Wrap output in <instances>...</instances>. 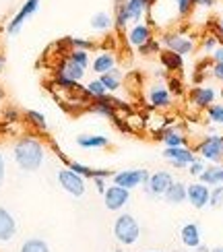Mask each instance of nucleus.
Returning a JSON list of instances; mask_svg holds the SVG:
<instances>
[{"mask_svg": "<svg viewBox=\"0 0 223 252\" xmlns=\"http://www.w3.org/2000/svg\"><path fill=\"white\" fill-rule=\"evenodd\" d=\"M66 41H68V46H70V50H91V48H95V44L91 39H85V37H66Z\"/></svg>", "mask_w": 223, "mask_h": 252, "instance_id": "33", "label": "nucleus"}, {"mask_svg": "<svg viewBox=\"0 0 223 252\" xmlns=\"http://www.w3.org/2000/svg\"><path fill=\"white\" fill-rule=\"evenodd\" d=\"M37 8H39V0H27V2L21 6V10L13 17V21L6 25V31H8V35H17L19 31H21V27H23V23L25 21L33 15V13H37Z\"/></svg>", "mask_w": 223, "mask_h": 252, "instance_id": "13", "label": "nucleus"}, {"mask_svg": "<svg viewBox=\"0 0 223 252\" xmlns=\"http://www.w3.org/2000/svg\"><path fill=\"white\" fill-rule=\"evenodd\" d=\"M128 201H130V190L120 188L116 184H110L103 192V203L110 211H122V209L128 205Z\"/></svg>", "mask_w": 223, "mask_h": 252, "instance_id": "10", "label": "nucleus"}, {"mask_svg": "<svg viewBox=\"0 0 223 252\" xmlns=\"http://www.w3.org/2000/svg\"><path fill=\"white\" fill-rule=\"evenodd\" d=\"M155 77H157V79H165V81H167V77H169V75H167V70H165V68H159V70H155Z\"/></svg>", "mask_w": 223, "mask_h": 252, "instance_id": "49", "label": "nucleus"}, {"mask_svg": "<svg viewBox=\"0 0 223 252\" xmlns=\"http://www.w3.org/2000/svg\"><path fill=\"white\" fill-rule=\"evenodd\" d=\"M58 184L64 192H68L70 196H83L85 190H87V184H85V178L74 174L70 167H62L58 172Z\"/></svg>", "mask_w": 223, "mask_h": 252, "instance_id": "6", "label": "nucleus"}, {"mask_svg": "<svg viewBox=\"0 0 223 252\" xmlns=\"http://www.w3.org/2000/svg\"><path fill=\"white\" fill-rule=\"evenodd\" d=\"M13 157L23 172H37L46 159V149L35 136H21L13 147Z\"/></svg>", "mask_w": 223, "mask_h": 252, "instance_id": "1", "label": "nucleus"}, {"mask_svg": "<svg viewBox=\"0 0 223 252\" xmlns=\"http://www.w3.org/2000/svg\"><path fill=\"white\" fill-rule=\"evenodd\" d=\"M66 58L70 62H74L77 66L85 68V70H87V66H89V52L87 50H70L66 54Z\"/></svg>", "mask_w": 223, "mask_h": 252, "instance_id": "30", "label": "nucleus"}, {"mask_svg": "<svg viewBox=\"0 0 223 252\" xmlns=\"http://www.w3.org/2000/svg\"><path fill=\"white\" fill-rule=\"evenodd\" d=\"M209 205L213 209H219L223 205V184L213 186L211 188V194H209Z\"/></svg>", "mask_w": 223, "mask_h": 252, "instance_id": "34", "label": "nucleus"}, {"mask_svg": "<svg viewBox=\"0 0 223 252\" xmlns=\"http://www.w3.org/2000/svg\"><path fill=\"white\" fill-rule=\"evenodd\" d=\"M211 75H213V79L223 83V62H213V66H211Z\"/></svg>", "mask_w": 223, "mask_h": 252, "instance_id": "42", "label": "nucleus"}, {"mask_svg": "<svg viewBox=\"0 0 223 252\" xmlns=\"http://www.w3.org/2000/svg\"><path fill=\"white\" fill-rule=\"evenodd\" d=\"M17 234V221L8 209L0 207V242H10Z\"/></svg>", "mask_w": 223, "mask_h": 252, "instance_id": "17", "label": "nucleus"}, {"mask_svg": "<svg viewBox=\"0 0 223 252\" xmlns=\"http://www.w3.org/2000/svg\"><path fill=\"white\" fill-rule=\"evenodd\" d=\"M196 151L205 161L221 163V159H223V136L221 134L205 136V139L196 145Z\"/></svg>", "mask_w": 223, "mask_h": 252, "instance_id": "5", "label": "nucleus"}, {"mask_svg": "<svg viewBox=\"0 0 223 252\" xmlns=\"http://www.w3.org/2000/svg\"><path fill=\"white\" fill-rule=\"evenodd\" d=\"M112 68H116V56L112 52L103 50L93 58V70L99 72V75H105V72H110Z\"/></svg>", "mask_w": 223, "mask_h": 252, "instance_id": "24", "label": "nucleus"}, {"mask_svg": "<svg viewBox=\"0 0 223 252\" xmlns=\"http://www.w3.org/2000/svg\"><path fill=\"white\" fill-rule=\"evenodd\" d=\"M128 44L132 46V48H143L147 41H151L153 39V29L149 27L147 23H136V25H132L130 29H128Z\"/></svg>", "mask_w": 223, "mask_h": 252, "instance_id": "16", "label": "nucleus"}, {"mask_svg": "<svg viewBox=\"0 0 223 252\" xmlns=\"http://www.w3.org/2000/svg\"><path fill=\"white\" fill-rule=\"evenodd\" d=\"M192 252H211V250H209V246H205V244H198L196 248H192Z\"/></svg>", "mask_w": 223, "mask_h": 252, "instance_id": "50", "label": "nucleus"}, {"mask_svg": "<svg viewBox=\"0 0 223 252\" xmlns=\"http://www.w3.org/2000/svg\"><path fill=\"white\" fill-rule=\"evenodd\" d=\"M174 2H176V8H178L180 17H188L190 13H192V8H194L192 0H174Z\"/></svg>", "mask_w": 223, "mask_h": 252, "instance_id": "39", "label": "nucleus"}, {"mask_svg": "<svg viewBox=\"0 0 223 252\" xmlns=\"http://www.w3.org/2000/svg\"><path fill=\"white\" fill-rule=\"evenodd\" d=\"M198 182H203L211 188L223 184V167L221 165H209L207 170L198 176Z\"/></svg>", "mask_w": 223, "mask_h": 252, "instance_id": "25", "label": "nucleus"}, {"mask_svg": "<svg viewBox=\"0 0 223 252\" xmlns=\"http://www.w3.org/2000/svg\"><path fill=\"white\" fill-rule=\"evenodd\" d=\"M186 186L188 184L180 182V180H174L172 186L165 190L163 198H165L169 205H182V203H186Z\"/></svg>", "mask_w": 223, "mask_h": 252, "instance_id": "23", "label": "nucleus"}, {"mask_svg": "<svg viewBox=\"0 0 223 252\" xmlns=\"http://www.w3.org/2000/svg\"><path fill=\"white\" fill-rule=\"evenodd\" d=\"M124 2H126V0H114V4H116V6H120V4H124Z\"/></svg>", "mask_w": 223, "mask_h": 252, "instance_id": "54", "label": "nucleus"}, {"mask_svg": "<svg viewBox=\"0 0 223 252\" xmlns=\"http://www.w3.org/2000/svg\"><path fill=\"white\" fill-rule=\"evenodd\" d=\"M91 27H93V31L105 33V31H110L114 27V17L110 13H105V10H99V13H95L91 17Z\"/></svg>", "mask_w": 223, "mask_h": 252, "instance_id": "26", "label": "nucleus"}, {"mask_svg": "<svg viewBox=\"0 0 223 252\" xmlns=\"http://www.w3.org/2000/svg\"><path fill=\"white\" fill-rule=\"evenodd\" d=\"M147 180H149L147 170H122V172H116L112 176V184L126 188V190H132V188L145 184Z\"/></svg>", "mask_w": 223, "mask_h": 252, "instance_id": "9", "label": "nucleus"}, {"mask_svg": "<svg viewBox=\"0 0 223 252\" xmlns=\"http://www.w3.org/2000/svg\"><path fill=\"white\" fill-rule=\"evenodd\" d=\"M105 87L101 85V81L99 79H93V81H89L87 83V87H85V95H87L89 99H95V97H101V95H105Z\"/></svg>", "mask_w": 223, "mask_h": 252, "instance_id": "32", "label": "nucleus"}, {"mask_svg": "<svg viewBox=\"0 0 223 252\" xmlns=\"http://www.w3.org/2000/svg\"><path fill=\"white\" fill-rule=\"evenodd\" d=\"M209 194H211V188L203 182H192V184L186 186V201L194 209L207 207L209 205Z\"/></svg>", "mask_w": 223, "mask_h": 252, "instance_id": "14", "label": "nucleus"}, {"mask_svg": "<svg viewBox=\"0 0 223 252\" xmlns=\"http://www.w3.org/2000/svg\"><path fill=\"white\" fill-rule=\"evenodd\" d=\"M157 56H159V62H161V66H163L167 72H182V70H184V56L176 54V52L163 48Z\"/></svg>", "mask_w": 223, "mask_h": 252, "instance_id": "18", "label": "nucleus"}, {"mask_svg": "<svg viewBox=\"0 0 223 252\" xmlns=\"http://www.w3.org/2000/svg\"><path fill=\"white\" fill-rule=\"evenodd\" d=\"M165 87H167V91H169V93H172V97H174V95H176V97H182L184 93H186L182 79H180V77H176V75H169V77H167Z\"/></svg>", "mask_w": 223, "mask_h": 252, "instance_id": "31", "label": "nucleus"}, {"mask_svg": "<svg viewBox=\"0 0 223 252\" xmlns=\"http://www.w3.org/2000/svg\"><path fill=\"white\" fill-rule=\"evenodd\" d=\"M4 178H6V159H4V155L0 153V186L4 184Z\"/></svg>", "mask_w": 223, "mask_h": 252, "instance_id": "45", "label": "nucleus"}, {"mask_svg": "<svg viewBox=\"0 0 223 252\" xmlns=\"http://www.w3.org/2000/svg\"><path fill=\"white\" fill-rule=\"evenodd\" d=\"M89 110L95 112V114H99V116H103V118H116V116H118L116 112H118V110L128 112V106H126L122 99H116V97L110 95V93H105V95H101V97L91 99Z\"/></svg>", "mask_w": 223, "mask_h": 252, "instance_id": "4", "label": "nucleus"}, {"mask_svg": "<svg viewBox=\"0 0 223 252\" xmlns=\"http://www.w3.org/2000/svg\"><path fill=\"white\" fill-rule=\"evenodd\" d=\"M19 252H50V246L46 240L41 238H27L23 244H21Z\"/></svg>", "mask_w": 223, "mask_h": 252, "instance_id": "29", "label": "nucleus"}, {"mask_svg": "<svg viewBox=\"0 0 223 252\" xmlns=\"http://www.w3.org/2000/svg\"><path fill=\"white\" fill-rule=\"evenodd\" d=\"M207 116L211 122L215 124H223V106H217V103H213V106L207 108Z\"/></svg>", "mask_w": 223, "mask_h": 252, "instance_id": "38", "label": "nucleus"}, {"mask_svg": "<svg viewBox=\"0 0 223 252\" xmlns=\"http://www.w3.org/2000/svg\"><path fill=\"white\" fill-rule=\"evenodd\" d=\"M4 64H6V58L0 54V72H2V68H4Z\"/></svg>", "mask_w": 223, "mask_h": 252, "instance_id": "51", "label": "nucleus"}, {"mask_svg": "<svg viewBox=\"0 0 223 252\" xmlns=\"http://www.w3.org/2000/svg\"><path fill=\"white\" fill-rule=\"evenodd\" d=\"M207 79V72L205 70H196L194 68V75H192V81H194V85H203V81Z\"/></svg>", "mask_w": 223, "mask_h": 252, "instance_id": "46", "label": "nucleus"}, {"mask_svg": "<svg viewBox=\"0 0 223 252\" xmlns=\"http://www.w3.org/2000/svg\"><path fill=\"white\" fill-rule=\"evenodd\" d=\"M174 252H184V250H174Z\"/></svg>", "mask_w": 223, "mask_h": 252, "instance_id": "56", "label": "nucleus"}, {"mask_svg": "<svg viewBox=\"0 0 223 252\" xmlns=\"http://www.w3.org/2000/svg\"><path fill=\"white\" fill-rule=\"evenodd\" d=\"M139 52H141V56H155V54H159L161 52V46H159V39H151V41H147V44L143 46V48H139Z\"/></svg>", "mask_w": 223, "mask_h": 252, "instance_id": "36", "label": "nucleus"}, {"mask_svg": "<svg viewBox=\"0 0 223 252\" xmlns=\"http://www.w3.org/2000/svg\"><path fill=\"white\" fill-rule=\"evenodd\" d=\"M155 141H163L165 147H186L188 139L184 132H180L178 128H163L155 132Z\"/></svg>", "mask_w": 223, "mask_h": 252, "instance_id": "19", "label": "nucleus"}, {"mask_svg": "<svg viewBox=\"0 0 223 252\" xmlns=\"http://www.w3.org/2000/svg\"><path fill=\"white\" fill-rule=\"evenodd\" d=\"M219 33H221V37H223V19H219Z\"/></svg>", "mask_w": 223, "mask_h": 252, "instance_id": "52", "label": "nucleus"}, {"mask_svg": "<svg viewBox=\"0 0 223 252\" xmlns=\"http://www.w3.org/2000/svg\"><path fill=\"white\" fill-rule=\"evenodd\" d=\"M194 6H203V8H211L215 4V0H192Z\"/></svg>", "mask_w": 223, "mask_h": 252, "instance_id": "48", "label": "nucleus"}, {"mask_svg": "<svg viewBox=\"0 0 223 252\" xmlns=\"http://www.w3.org/2000/svg\"><path fill=\"white\" fill-rule=\"evenodd\" d=\"M116 252H124V250H116Z\"/></svg>", "mask_w": 223, "mask_h": 252, "instance_id": "59", "label": "nucleus"}, {"mask_svg": "<svg viewBox=\"0 0 223 252\" xmlns=\"http://www.w3.org/2000/svg\"><path fill=\"white\" fill-rule=\"evenodd\" d=\"M186 170H188V174H190V176L198 178L200 174H203V172L207 170V161L203 159V157H196V159H194L192 163H190V165L186 167Z\"/></svg>", "mask_w": 223, "mask_h": 252, "instance_id": "37", "label": "nucleus"}, {"mask_svg": "<svg viewBox=\"0 0 223 252\" xmlns=\"http://www.w3.org/2000/svg\"><path fill=\"white\" fill-rule=\"evenodd\" d=\"M174 178L169 172H155V174H149V180L143 184L145 186V192L147 196L151 198H163L165 190L172 186Z\"/></svg>", "mask_w": 223, "mask_h": 252, "instance_id": "8", "label": "nucleus"}, {"mask_svg": "<svg viewBox=\"0 0 223 252\" xmlns=\"http://www.w3.org/2000/svg\"><path fill=\"white\" fill-rule=\"evenodd\" d=\"M157 0H126L124 4L116 6L114 15V27L118 31H126L130 23H141V19L151 10V6Z\"/></svg>", "mask_w": 223, "mask_h": 252, "instance_id": "2", "label": "nucleus"}, {"mask_svg": "<svg viewBox=\"0 0 223 252\" xmlns=\"http://www.w3.org/2000/svg\"><path fill=\"white\" fill-rule=\"evenodd\" d=\"M149 252H157V250H149Z\"/></svg>", "mask_w": 223, "mask_h": 252, "instance_id": "58", "label": "nucleus"}, {"mask_svg": "<svg viewBox=\"0 0 223 252\" xmlns=\"http://www.w3.org/2000/svg\"><path fill=\"white\" fill-rule=\"evenodd\" d=\"M25 122L31 126V128H35L39 132H44L48 128V122H46V116L37 110H27L25 112Z\"/></svg>", "mask_w": 223, "mask_h": 252, "instance_id": "28", "label": "nucleus"}, {"mask_svg": "<svg viewBox=\"0 0 223 252\" xmlns=\"http://www.w3.org/2000/svg\"><path fill=\"white\" fill-rule=\"evenodd\" d=\"M99 81H101V85L105 87V91L114 93V91H118L120 85H122V72L118 68H112L110 72H105V75H99Z\"/></svg>", "mask_w": 223, "mask_h": 252, "instance_id": "27", "label": "nucleus"}, {"mask_svg": "<svg viewBox=\"0 0 223 252\" xmlns=\"http://www.w3.org/2000/svg\"><path fill=\"white\" fill-rule=\"evenodd\" d=\"M161 44L165 46V50H172L180 56H188L194 52V39L190 35L178 33V31H169L161 37Z\"/></svg>", "mask_w": 223, "mask_h": 252, "instance_id": "7", "label": "nucleus"}, {"mask_svg": "<svg viewBox=\"0 0 223 252\" xmlns=\"http://www.w3.org/2000/svg\"><path fill=\"white\" fill-rule=\"evenodd\" d=\"M68 167H70L74 174H79L83 178H95V170H91L89 165H83L79 161H68Z\"/></svg>", "mask_w": 223, "mask_h": 252, "instance_id": "35", "label": "nucleus"}, {"mask_svg": "<svg viewBox=\"0 0 223 252\" xmlns=\"http://www.w3.org/2000/svg\"><path fill=\"white\" fill-rule=\"evenodd\" d=\"M163 157L172 163L176 170H182V167H188L196 159V155L192 149H188V147H165L163 151Z\"/></svg>", "mask_w": 223, "mask_h": 252, "instance_id": "11", "label": "nucleus"}, {"mask_svg": "<svg viewBox=\"0 0 223 252\" xmlns=\"http://www.w3.org/2000/svg\"><path fill=\"white\" fill-rule=\"evenodd\" d=\"M114 238L122 246H132L141 238V225L130 213H120L114 221Z\"/></svg>", "mask_w": 223, "mask_h": 252, "instance_id": "3", "label": "nucleus"}, {"mask_svg": "<svg viewBox=\"0 0 223 252\" xmlns=\"http://www.w3.org/2000/svg\"><path fill=\"white\" fill-rule=\"evenodd\" d=\"M147 97H149V103H151V108H157V110H167L169 106H172V93L167 91L165 85H161V83H155V85L149 87V93H147Z\"/></svg>", "mask_w": 223, "mask_h": 252, "instance_id": "15", "label": "nucleus"}, {"mask_svg": "<svg viewBox=\"0 0 223 252\" xmlns=\"http://www.w3.org/2000/svg\"><path fill=\"white\" fill-rule=\"evenodd\" d=\"M2 99H4V87L0 85V101H2Z\"/></svg>", "mask_w": 223, "mask_h": 252, "instance_id": "53", "label": "nucleus"}, {"mask_svg": "<svg viewBox=\"0 0 223 252\" xmlns=\"http://www.w3.org/2000/svg\"><path fill=\"white\" fill-rule=\"evenodd\" d=\"M211 252H223V246H217V248H213Z\"/></svg>", "mask_w": 223, "mask_h": 252, "instance_id": "55", "label": "nucleus"}, {"mask_svg": "<svg viewBox=\"0 0 223 252\" xmlns=\"http://www.w3.org/2000/svg\"><path fill=\"white\" fill-rule=\"evenodd\" d=\"M180 240L186 248H196L198 244H203V236H200V227L198 223H186L182 229H180Z\"/></svg>", "mask_w": 223, "mask_h": 252, "instance_id": "20", "label": "nucleus"}, {"mask_svg": "<svg viewBox=\"0 0 223 252\" xmlns=\"http://www.w3.org/2000/svg\"><path fill=\"white\" fill-rule=\"evenodd\" d=\"M93 184H95V188H97V192L103 194L105 188H108V178H93Z\"/></svg>", "mask_w": 223, "mask_h": 252, "instance_id": "44", "label": "nucleus"}, {"mask_svg": "<svg viewBox=\"0 0 223 252\" xmlns=\"http://www.w3.org/2000/svg\"><path fill=\"white\" fill-rule=\"evenodd\" d=\"M221 97H223V89H221Z\"/></svg>", "mask_w": 223, "mask_h": 252, "instance_id": "57", "label": "nucleus"}, {"mask_svg": "<svg viewBox=\"0 0 223 252\" xmlns=\"http://www.w3.org/2000/svg\"><path fill=\"white\" fill-rule=\"evenodd\" d=\"M211 60H213V62H223V44H219V46L213 50V54H211Z\"/></svg>", "mask_w": 223, "mask_h": 252, "instance_id": "47", "label": "nucleus"}, {"mask_svg": "<svg viewBox=\"0 0 223 252\" xmlns=\"http://www.w3.org/2000/svg\"><path fill=\"white\" fill-rule=\"evenodd\" d=\"M221 167H223V159H221Z\"/></svg>", "mask_w": 223, "mask_h": 252, "instance_id": "60", "label": "nucleus"}, {"mask_svg": "<svg viewBox=\"0 0 223 252\" xmlns=\"http://www.w3.org/2000/svg\"><path fill=\"white\" fill-rule=\"evenodd\" d=\"M219 46V37L217 35H213V33H209L205 39H203V50L205 52H211L213 54V50Z\"/></svg>", "mask_w": 223, "mask_h": 252, "instance_id": "41", "label": "nucleus"}, {"mask_svg": "<svg viewBox=\"0 0 223 252\" xmlns=\"http://www.w3.org/2000/svg\"><path fill=\"white\" fill-rule=\"evenodd\" d=\"M217 97V93L213 87H207V85H194L188 93V99L194 108L198 110H207L209 106H213V101Z\"/></svg>", "mask_w": 223, "mask_h": 252, "instance_id": "12", "label": "nucleus"}, {"mask_svg": "<svg viewBox=\"0 0 223 252\" xmlns=\"http://www.w3.org/2000/svg\"><path fill=\"white\" fill-rule=\"evenodd\" d=\"M2 118H4V122H8V124H15V122L21 120V112H19L15 106H6L4 112H2Z\"/></svg>", "mask_w": 223, "mask_h": 252, "instance_id": "40", "label": "nucleus"}, {"mask_svg": "<svg viewBox=\"0 0 223 252\" xmlns=\"http://www.w3.org/2000/svg\"><path fill=\"white\" fill-rule=\"evenodd\" d=\"M56 75L66 77V79H70V81H74V83H79V81L85 77V68L77 66L74 62H70V60L64 56V58L60 60V64L56 66Z\"/></svg>", "mask_w": 223, "mask_h": 252, "instance_id": "21", "label": "nucleus"}, {"mask_svg": "<svg viewBox=\"0 0 223 252\" xmlns=\"http://www.w3.org/2000/svg\"><path fill=\"white\" fill-rule=\"evenodd\" d=\"M77 145L81 149H105L110 147V139L105 134H79Z\"/></svg>", "mask_w": 223, "mask_h": 252, "instance_id": "22", "label": "nucleus"}, {"mask_svg": "<svg viewBox=\"0 0 223 252\" xmlns=\"http://www.w3.org/2000/svg\"><path fill=\"white\" fill-rule=\"evenodd\" d=\"M112 120H114V126H116V128H118L120 132H128V130H130V124L124 122L120 116H116V118H112Z\"/></svg>", "mask_w": 223, "mask_h": 252, "instance_id": "43", "label": "nucleus"}]
</instances>
